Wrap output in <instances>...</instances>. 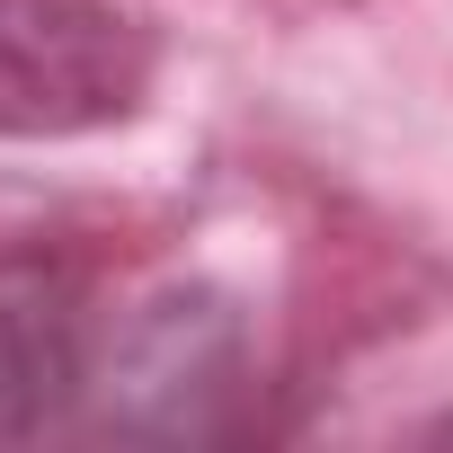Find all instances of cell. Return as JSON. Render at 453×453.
<instances>
[{
	"instance_id": "1",
	"label": "cell",
	"mask_w": 453,
	"mask_h": 453,
	"mask_svg": "<svg viewBox=\"0 0 453 453\" xmlns=\"http://www.w3.org/2000/svg\"><path fill=\"white\" fill-rule=\"evenodd\" d=\"M151 36L107 0H0V134L54 142L134 116Z\"/></svg>"
},
{
	"instance_id": "2",
	"label": "cell",
	"mask_w": 453,
	"mask_h": 453,
	"mask_svg": "<svg viewBox=\"0 0 453 453\" xmlns=\"http://www.w3.org/2000/svg\"><path fill=\"white\" fill-rule=\"evenodd\" d=\"M241 400V338L213 303H160L134 329L125 391L107 382V435H222Z\"/></svg>"
},
{
	"instance_id": "3",
	"label": "cell",
	"mask_w": 453,
	"mask_h": 453,
	"mask_svg": "<svg viewBox=\"0 0 453 453\" xmlns=\"http://www.w3.org/2000/svg\"><path fill=\"white\" fill-rule=\"evenodd\" d=\"M89 373H81V329L45 303V294H10L0 285V444H36L81 409Z\"/></svg>"
},
{
	"instance_id": "4",
	"label": "cell",
	"mask_w": 453,
	"mask_h": 453,
	"mask_svg": "<svg viewBox=\"0 0 453 453\" xmlns=\"http://www.w3.org/2000/svg\"><path fill=\"white\" fill-rule=\"evenodd\" d=\"M435 435H453V418H444V426H435Z\"/></svg>"
}]
</instances>
